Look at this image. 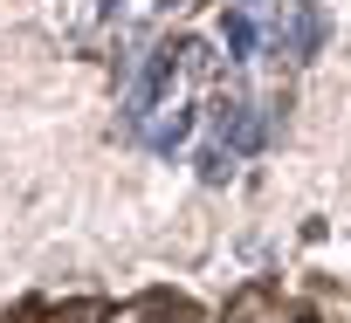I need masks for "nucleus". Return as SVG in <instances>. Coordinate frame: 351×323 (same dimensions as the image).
Instances as JSON below:
<instances>
[{"label":"nucleus","instance_id":"1","mask_svg":"<svg viewBox=\"0 0 351 323\" xmlns=\"http://www.w3.org/2000/svg\"><path fill=\"white\" fill-rule=\"evenodd\" d=\"M317 42H324L317 8H303V0H276V55L310 62V55H317Z\"/></svg>","mask_w":351,"mask_h":323},{"label":"nucleus","instance_id":"2","mask_svg":"<svg viewBox=\"0 0 351 323\" xmlns=\"http://www.w3.org/2000/svg\"><path fill=\"white\" fill-rule=\"evenodd\" d=\"M193 124H200V117H193V103H172V96H165V103L145 117V131H138V138H145L152 151H165V158H172V151L193 138Z\"/></svg>","mask_w":351,"mask_h":323},{"label":"nucleus","instance_id":"6","mask_svg":"<svg viewBox=\"0 0 351 323\" xmlns=\"http://www.w3.org/2000/svg\"><path fill=\"white\" fill-rule=\"evenodd\" d=\"M158 8H180V0H158Z\"/></svg>","mask_w":351,"mask_h":323},{"label":"nucleus","instance_id":"3","mask_svg":"<svg viewBox=\"0 0 351 323\" xmlns=\"http://www.w3.org/2000/svg\"><path fill=\"white\" fill-rule=\"evenodd\" d=\"M221 49H228V62H234V69H248V62L262 55V28H255V8H234V14H221Z\"/></svg>","mask_w":351,"mask_h":323},{"label":"nucleus","instance_id":"5","mask_svg":"<svg viewBox=\"0 0 351 323\" xmlns=\"http://www.w3.org/2000/svg\"><path fill=\"white\" fill-rule=\"evenodd\" d=\"M97 8H104V14H117V8H131V0H97Z\"/></svg>","mask_w":351,"mask_h":323},{"label":"nucleus","instance_id":"4","mask_svg":"<svg viewBox=\"0 0 351 323\" xmlns=\"http://www.w3.org/2000/svg\"><path fill=\"white\" fill-rule=\"evenodd\" d=\"M234 158H241V151H234L228 138H214V131H207V138H200V151H193V166H200V179H207V186H228V179H234Z\"/></svg>","mask_w":351,"mask_h":323}]
</instances>
